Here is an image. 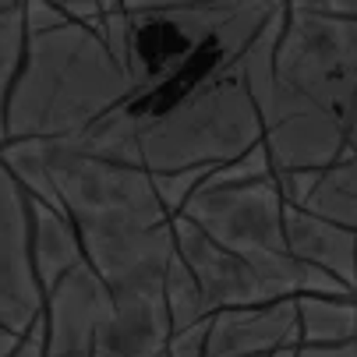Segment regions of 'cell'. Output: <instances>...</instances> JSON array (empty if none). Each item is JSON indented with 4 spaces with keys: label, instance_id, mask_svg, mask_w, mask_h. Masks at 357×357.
I'll return each instance as SVG.
<instances>
[{
    "label": "cell",
    "instance_id": "1",
    "mask_svg": "<svg viewBox=\"0 0 357 357\" xmlns=\"http://www.w3.org/2000/svg\"><path fill=\"white\" fill-rule=\"evenodd\" d=\"M43 152L64 209L82 234L85 259L103 276L107 290L131 294L163 287L177 241L174 213L160 198L152 174L57 138H43Z\"/></svg>",
    "mask_w": 357,
    "mask_h": 357
},
{
    "label": "cell",
    "instance_id": "2",
    "mask_svg": "<svg viewBox=\"0 0 357 357\" xmlns=\"http://www.w3.org/2000/svg\"><path fill=\"white\" fill-rule=\"evenodd\" d=\"M131 78L99 25L32 32L8 96V138H78L117 110Z\"/></svg>",
    "mask_w": 357,
    "mask_h": 357
},
{
    "label": "cell",
    "instance_id": "3",
    "mask_svg": "<svg viewBox=\"0 0 357 357\" xmlns=\"http://www.w3.org/2000/svg\"><path fill=\"white\" fill-rule=\"evenodd\" d=\"M181 213L213 234L223 248L241 255L262 276L273 297L304 294L308 262H301L287 244V202L276 174L248 184H198Z\"/></svg>",
    "mask_w": 357,
    "mask_h": 357
},
{
    "label": "cell",
    "instance_id": "4",
    "mask_svg": "<svg viewBox=\"0 0 357 357\" xmlns=\"http://www.w3.org/2000/svg\"><path fill=\"white\" fill-rule=\"evenodd\" d=\"M46 308L32 255V198L0 156V322L29 333Z\"/></svg>",
    "mask_w": 357,
    "mask_h": 357
},
{
    "label": "cell",
    "instance_id": "5",
    "mask_svg": "<svg viewBox=\"0 0 357 357\" xmlns=\"http://www.w3.org/2000/svg\"><path fill=\"white\" fill-rule=\"evenodd\" d=\"M110 290L89 262L75 266L43 308V357H92L96 333L110 308Z\"/></svg>",
    "mask_w": 357,
    "mask_h": 357
},
{
    "label": "cell",
    "instance_id": "6",
    "mask_svg": "<svg viewBox=\"0 0 357 357\" xmlns=\"http://www.w3.org/2000/svg\"><path fill=\"white\" fill-rule=\"evenodd\" d=\"M174 241H177V255L188 262L195 280L202 283V294H206L213 312L241 308V304L280 301V297L269 294L262 276L255 273L241 255L223 248L213 234H206L191 216H184V213L174 216Z\"/></svg>",
    "mask_w": 357,
    "mask_h": 357
},
{
    "label": "cell",
    "instance_id": "7",
    "mask_svg": "<svg viewBox=\"0 0 357 357\" xmlns=\"http://www.w3.org/2000/svg\"><path fill=\"white\" fill-rule=\"evenodd\" d=\"M294 343H301L297 297H280L213 312L206 357H269Z\"/></svg>",
    "mask_w": 357,
    "mask_h": 357
},
{
    "label": "cell",
    "instance_id": "8",
    "mask_svg": "<svg viewBox=\"0 0 357 357\" xmlns=\"http://www.w3.org/2000/svg\"><path fill=\"white\" fill-rule=\"evenodd\" d=\"M110 308L99 322L92 357H160L174 336L167 312V287L110 294Z\"/></svg>",
    "mask_w": 357,
    "mask_h": 357
},
{
    "label": "cell",
    "instance_id": "9",
    "mask_svg": "<svg viewBox=\"0 0 357 357\" xmlns=\"http://www.w3.org/2000/svg\"><path fill=\"white\" fill-rule=\"evenodd\" d=\"M287 244L301 262H312L357 290V230L340 227L304 206H287Z\"/></svg>",
    "mask_w": 357,
    "mask_h": 357
},
{
    "label": "cell",
    "instance_id": "10",
    "mask_svg": "<svg viewBox=\"0 0 357 357\" xmlns=\"http://www.w3.org/2000/svg\"><path fill=\"white\" fill-rule=\"evenodd\" d=\"M32 255H36V273H39L43 290H54L75 266L89 262L82 248V234L75 220L68 216V209L32 198Z\"/></svg>",
    "mask_w": 357,
    "mask_h": 357
},
{
    "label": "cell",
    "instance_id": "11",
    "mask_svg": "<svg viewBox=\"0 0 357 357\" xmlns=\"http://www.w3.org/2000/svg\"><path fill=\"white\" fill-rule=\"evenodd\" d=\"M301 343L357 340V294H297Z\"/></svg>",
    "mask_w": 357,
    "mask_h": 357
},
{
    "label": "cell",
    "instance_id": "12",
    "mask_svg": "<svg viewBox=\"0 0 357 357\" xmlns=\"http://www.w3.org/2000/svg\"><path fill=\"white\" fill-rule=\"evenodd\" d=\"M304 209L357 230V152L354 149H347L336 163H329L319 174V184L312 198L304 202Z\"/></svg>",
    "mask_w": 357,
    "mask_h": 357
},
{
    "label": "cell",
    "instance_id": "13",
    "mask_svg": "<svg viewBox=\"0 0 357 357\" xmlns=\"http://www.w3.org/2000/svg\"><path fill=\"white\" fill-rule=\"evenodd\" d=\"M167 312H170V322H174V333L181 329H191L198 322H206L213 315L206 294H202V283L195 280V273L188 269V262L174 251V259L167 266Z\"/></svg>",
    "mask_w": 357,
    "mask_h": 357
},
{
    "label": "cell",
    "instance_id": "14",
    "mask_svg": "<svg viewBox=\"0 0 357 357\" xmlns=\"http://www.w3.org/2000/svg\"><path fill=\"white\" fill-rule=\"evenodd\" d=\"M213 319V315H209ZM209 319L191 329H181L167 343V357H206V336H209Z\"/></svg>",
    "mask_w": 357,
    "mask_h": 357
},
{
    "label": "cell",
    "instance_id": "15",
    "mask_svg": "<svg viewBox=\"0 0 357 357\" xmlns=\"http://www.w3.org/2000/svg\"><path fill=\"white\" fill-rule=\"evenodd\" d=\"M294 357H357V340H350V343H297Z\"/></svg>",
    "mask_w": 357,
    "mask_h": 357
},
{
    "label": "cell",
    "instance_id": "16",
    "mask_svg": "<svg viewBox=\"0 0 357 357\" xmlns=\"http://www.w3.org/2000/svg\"><path fill=\"white\" fill-rule=\"evenodd\" d=\"M22 340H25V333H15V329H8L4 322H0V357H11L22 347Z\"/></svg>",
    "mask_w": 357,
    "mask_h": 357
},
{
    "label": "cell",
    "instance_id": "17",
    "mask_svg": "<svg viewBox=\"0 0 357 357\" xmlns=\"http://www.w3.org/2000/svg\"><path fill=\"white\" fill-rule=\"evenodd\" d=\"M326 15H340V18H357V0H326Z\"/></svg>",
    "mask_w": 357,
    "mask_h": 357
},
{
    "label": "cell",
    "instance_id": "18",
    "mask_svg": "<svg viewBox=\"0 0 357 357\" xmlns=\"http://www.w3.org/2000/svg\"><path fill=\"white\" fill-rule=\"evenodd\" d=\"M25 4V0H0V15H8V11H18Z\"/></svg>",
    "mask_w": 357,
    "mask_h": 357
},
{
    "label": "cell",
    "instance_id": "19",
    "mask_svg": "<svg viewBox=\"0 0 357 357\" xmlns=\"http://www.w3.org/2000/svg\"><path fill=\"white\" fill-rule=\"evenodd\" d=\"M297 347V343H294ZM294 347H283V350H276V354H269V357H294Z\"/></svg>",
    "mask_w": 357,
    "mask_h": 357
},
{
    "label": "cell",
    "instance_id": "20",
    "mask_svg": "<svg viewBox=\"0 0 357 357\" xmlns=\"http://www.w3.org/2000/svg\"><path fill=\"white\" fill-rule=\"evenodd\" d=\"M163 4H195V0H163Z\"/></svg>",
    "mask_w": 357,
    "mask_h": 357
},
{
    "label": "cell",
    "instance_id": "21",
    "mask_svg": "<svg viewBox=\"0 0 357 357\" xmlns=\"http://www.w3.org/2000/svg\"><path fill=\"white\" fill-rule=\"evenodd\" d=\"M54 4H61V8H68V4H71V0H54Z\"/></svg>",
    "mask_w": 357,
    "mask_h": 357
},
{
    "label": "cell",
    "instance_id": "22",
    "mask_svg": "<svg viewBox=\"0 0 357 357\" xmlns=\"http://www.w3.org/2000/svg\"><path fill=\"white\" fill-rule=\"evenodd\" d=\"M354 22H357V18H354ZM354 128H357V117H354V124H350V131H354Z\"/></svg>",
    "mask_w": 357,
    "mask_h": 357
},
{
    "label": "cell",
    "instance_id": "23",
    "mask_svg": "<svg viewBox=\"0 0 357 357\" xmlns=\"http://www.w3.org/2000/svg\"><path fill=\"white\" fill-rule=\"evenodd\" d=\"M160 357H167V354H160Z\"/></svg>",
    "mask_w": 357,
    "mask_h": 357
}]
</instances>
